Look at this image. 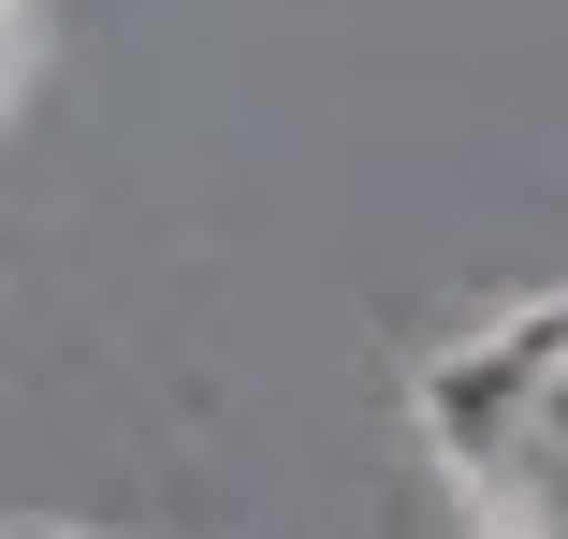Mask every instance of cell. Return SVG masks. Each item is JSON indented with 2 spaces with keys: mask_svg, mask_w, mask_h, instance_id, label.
<instances>
[]
</instances>
